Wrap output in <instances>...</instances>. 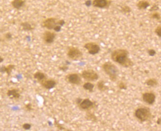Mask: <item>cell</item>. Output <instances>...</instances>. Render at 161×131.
I'll return each instance as SVG.
<instances>
[{"mask_svg":"<svg viewBox=\"0 0 161 131\" xmlns=\"http://www.w3.org/2000/svg\"><path fill=\"white\" fill-rule=\"evenodd\" d=\"M155 33L159 37H161V25L159 24V25L157 26V27L155 29Z\"/></svg>","mask_w":161,"mask_h":131,"instance_id":"obj_27","label":"cell"},{"mask_svg":"<svg viewBox=\"0 0 161 131\" xmlns=\"http://www.w3.org/2000/svg\"><path fill=\"white\" fill-rule=\"evenodd\" d=\"M147 53L151 57H154L156 54V51L155 50L152 48H150L147 50Z\"/></svg>","mask_w":161,"mask_h":131,"instance_id":"obj_30","label":"cell"},{"mask_svg":"<svg viewBox=\"0 0 161 131\" xmlns=\"http://www.w3.org/2000/svg\"><path fill=\"white\" fill-rule=\"evenodd\" d=\"M15 67L16 66L13 64L2 66L1 67H0V73H6L8 76L10 75L13 70L15 68Z\"/></svg>","mask_w":161,"mask_h":131,"instance_id":"obj_15","label":"cell"},{"mask_svg":"<svg viewBox=\"0 0 161 131\" xmlns=\"http://www.w3.org/2000/svg\"><path fill=\"white\" fill-rule=\"evenodd\" d=\"M86 119L89 121H91L93 122H96L97 120V117L93 113L91 112V111H86Z\"/></svg>","mask_w":161,"mask_h":131,"instance_id":"obj_23","label":"cell"},{"mask_svg":"<svg viewBox=\"0 0 161 131\" xmlns=\"http://www.w3.org/2000/svg\"><path fill=\"white\" fill-rule=\"evenodd\" d=\"M33 78L37 80L39 83H41L42 82L47 78V76L44 73L40 71H37L33 74Z\"/></svg>","mask_w":161,"mask_h":131,"instance_id":"obj_17","label":"cell"},{"mask_svg":"<svg viewBox=\"0 0 161 131\" xmlns=\"http://www.w3.org/2000/svg\"><path fill=\"white\" fill-rule=\"evenodd\" d=\"M145 84L150 87H156L158 85V82L157 79L154 78H149L146 81Z\"/></svg>","mask_w":161,"mask_h":131,"instance_id":"obj_21","label":"cell"},{"mask_svg":"<svg viewBox=\"0 0 161 131\" xmlns=\"http://www.w3.org/2000/svg\"><path fill=\"white\" fill-rule=\"evenodd\" d=\"M64 19H60L56 17H49L43 20L42 23V27L48 30H54L57 26H61V27L65 24Z\"/></svg>","mask_w":161,"mask_h":131,"instance_id":"obj_5","label":"cell"},{"mask_svg":"<svg viewBox=\"0 0 161 131\" xmlns=\"http://www.w3.org/2000/svg\"><path fill=\"white\" fill-rule=\"evenodd\" d=\"M76 104L79 109L84 111H91V110L97 107L95 101H92L89 98H77L76 100Z\"/></svg>","mask_w":161,"mask_h":131,"instance_id":"obj_4","label":"cell"},{"mask_svg":"<svg viewBox=\"0 0 161 131\" xmlns=\"http://www.w3.org/2000/svg\"><path fill=\"white\" fill-rule=\"evenodd\" d=\"M92 4V1L90 0H87L85 2V5L87 7H89Z\"/></svg>","mask_w":161,"mask_h":131,"instance_id":"obj_35","label":"cell"},{"mask_svg":"<svg viewBox=\"0 0 161 131\" xmlns=\"http://www.w3.org/2000/svg\"><path fill=\"white\" fill-rule=\"evenodd\" d=\"M55 125L56 126V127L58 129V130H66V129L64 128V127H63L61 126V124H59L57 121L55 120Z\"/></svg>","mask_w":161,"mask_h":131,"instance_id":"obj_32","label":"cell"},{"mask_svg":"<svg viewBox=\"0 0 161 131\" xmlns=\"http://www.w3.org/2000/svg\"><path fill=\"white\" fill-rule=\"evenodd\" d=\"M121 13H123L127 14L131 13V7H129V6L124 5V6L121 7Z\"/></svg>","mask_w":161,"mask_h":131,"instance_id":"obj_25","label":"cell"},{"mask_svg":"<svg viewBox=\"0 0 161 131\" xmlns=\"http://www.w3.org/2000/svg\"><path fill=\"white\" fill-rule=\"evenodd\" d=\"M150 3L147 1L145 0H141L138 1L136 4V7L139 10H144L147 9L149 7Z\"/></svg>","mask_w":161,"mask_h":131,"instance_id":"obj_18","label":"cell"},{"mask_svg":"<svg viewBox=\"0 0 161 131\" xmlns=\"http://www.w3.org/2000/svg\"><path fill=\"white\" fill-rule=\"evenodd\" d=\"M118 87L121 90H126L127 88V84L124 83V82L122 81H121L118 83Z\"/></svg>","mask_w":161,"mask_h":131,"instance_id":"obj_26","label":"cell"},{"mask_svg":"<svg viewBox=\"0 0 161 131\" xmlns=\"http://www.w3.org/2000/svg\"><path fill=\"white\" fill-rule=\"evenodd\" d=\"M4 37L6 40H10L13 39V35L10 32H7L4 35Z\"/></svg>","mask_w":161,"mask_h":131,"instance_id":"obj_31","label":"cell"},{"mask_svg":"<svg viewBox=\"0 0 161 131\" xmlns=\"http://www.w3.org/2000/svg\"><path fill=\"white\" fill-rule=\"evenodd\" d=\"M58 68H59L60 70L62 71L66 72L69 69V66H67V65H63V66H59Z\"/></svg>","mask_w":161,"mask_h":131,"instance_id":"obj_33","label":"cell"},{"mask_svg":"<svg viewBox=\"0 0 161 131\" xmlns=\"http://www.w3.org/2000/svg\"><path fill=\"white\" fill-rule=\"evenodd\" d=\"M31 124L26 123H24V124L22 125V128H23L24 130H30V129H31Z\"/></svg>","mask_w":161,"mask_h":131,"instance_id":"obj_29","label":"cell"},{"mask_svg":"<svg viewBox=\"0 0 161 131\" xmlns=\"http://www.w3.org/2000/svg\"><path fill=\"white\" fill-rule=\"evenodd\" d=\"M26 0H13L11 2L12 7L16 10H19L25 4Z\"/></svg>","mask_w":161,"mask_h":131,"instance_id":"obj_16","label":"cell"},{"mask_svg":"<svg viewBox=\"0 0 161 131\" xmlns=\"http://www.w3.org/2000/svg\"><path fill=\"white\" fill-rule=\"evenodd\" d=\"M158 10H159V7L157 5H154L151 7V9H150L149 11H151L152 12H156Z\"/></svg>","mask_w":161,"mask_h":131,"instance_id":"obj_34","label":"cell"},{"mask_svg":"<svg viewBox=\"0 0 161 131\" xmlns=\"http://www.w3.org/2000/svg\"><path fill=\"white\" fill-rule=\"evenodd\" d=\"M161 118H159L157 119V122H157V124H158V125H160V124H161Z\"/></svg>","mask_w":161,"mask_h":131,"instance_id":"obj_36","label":"cell"},{"mask_svg":"<svg viewBox=\"0 0 161 131\" xmlns=\"http://www.w3.org/2000/svg\"><path fill=\"white\" fill-rule=\"evenodd\" d=\"M97 88L101 92H106L109 90L108 86L106 85V82L104 80H100L97 84Z\"/></svg>","mask_w":161,"mask_h":131,"instance_id":"obj_20","label":"cell"},{"mask_svg":"<svg viewBox=\"0 0 161 131\" xmlns=\"http://www.w3.org/2000/svg\"><path fill=\"white\" fill-rule=\"evenodd\" d=\"M142 98L144 103L148 105H153L155 102L156 96L152 92H146L143 94Z\"/></svg>","mask_w":161,"mask_h":131,"instance_id":"obj_12","label":"cell"},{"mask_svg":"<svg viewBox=\"0 0 161 131\" xmlns=\"http://www.w3.org/2000/svg\"><path fill=\"white\" fill-rule=\"evenodd\" d=\"M94 87L95 85L94 84L89 82H87L86 83H84L83 85V88L84 89V90L86 91H88L90 93H92L94 91Z\"/></svg>","mask_w":161,"mask_h":131,"instance_id":"obj_22","label":"cell"},{"mask_svg":"<svg viewBox=\"0 0 161 131\" xmlns=\"http://www.w3.org/2000/svg\"><path fill=\"white\" fill-rule=\"evenodd\" d=\"M24 108L26 111H31L33 110V106L31 103H28L24 106Z\"/></svg>","mask_w":161,"mask_h":131,"instance_id":"obj_28","label":"cell"},{"mask_svg":"<svg viewBox=\"0 0 161 131\" xmlns=\"http://www.w3.org/2000/svg\"><path fill=\"white\" fill-rule=\"evenodd\" d=\"M57 34L54 32L47 30L43 33L42 35L43 41L46 44H51L54 42Z\"/></svg>","mask_w":161,"mask_h":131,"instance_id":"obj_10","label":"cell"},{"mask_svg":"<svg viewBox=\"0 0 161 131\" xmlns=\"http://www.w3.org/2000/svg\"><path fill=\"white\" fill-rule=\"evenodd\" d=\"M65 80L70 84L75 85H80L82 83L81 76L76 73L67 74L65 77Z\"/></svg>","mask_w":161,"mask_h":131,"instance_id":"obj_8","label":"cell"},{"mask_svg":"<svg viewBox=\"0 0 161 131\" xmlns=\"http://www.w3.org/2000/svg\"><path fill=\"white\" fill-rule=\"evenodd\" d=\"M4 61V59L1 56H0V63H3Z\"/></svg>","mask_w":161,"mask_h":131,"instance_id":"obj_37","label":"cell"},{"mask_svg":"<svg viewBox=\"0 0 161 131\" xmlns=\"http://www.w3.org/2000/svg\"><path fill=\"white\" fill-rule=\"evenodd\" d=\"M7 95L12 100H18L21 96L20 90L16 88L10 89L7 90Z\"/></svg>","mask_w":161,"mask_h":131,"instance_id":"obj_14","label":"cell"},{"mask_svg":"<svg viewBox=\"0 0 161 131\" xmlns=\"http://www.w3.org/2000/svg\"><path fill=\"white\" fill-rule=\"evenodd\" d=\"M134 116L141 123L149 121L153 117L150 109L146 107H139L136 109L134 112Z\"/></svg>","mask_w":161,"mask_h":131,"instance_id":"obj_3","label":"cell"},{"mask_svg":"<svg viewBox=\"0 0 161 131\" xmlns=\"http://www.w3.org/2000/svg\"><path fill=\"white\" fill-rule=\"evenodd\" d=\"M104 72L108 76L110 80L113 82L117 81L120 71L115 64L110 61L104 63L102 66Z\"/></svg>","mask_w":161,"mask_h":131,"instance_id":"obj_2","label":"cell"},{"mask_svg":"<svg viewBox=\"0 0 161 131\" xmlns=\"http://www.w3.org/2000/svg\"><path fill=\"white\" fill-rule=\"evenodd\" d=\"M81 77L87 81L94 82L98 80L99 76L98 73L93 69L83 70L80 74Z\"/></svg>","mask_w":161,"mask_h":131,"instance_id":"obj_7","label":"cell"},{"mask_svg":"<svg viewBox=\"0 0 161 131\" xmlns=\"http://www.w3.org/2000/svg\"><path fill=\"white\" fill-rule=\"evenodd\" d=\"M150 18L153 19H155L157 21H160L161 20V14L159 12L156 11V12H153L151 14Z\"/></svg>","mask_w":161,"mask_h":131,"instance_id":"obj_24","label":"cell"},{"mask_svg":"<svg viewBox=\"0 0 161 131\" xmlns=\"http://www.w3.org/2000/svg\"><path fill=\"white\" fill-rule=\"evenodd\" d=\"M84 48L88 51V53L91 55H95L100 52L101 48L97 43L95 42H88L85 44Z\"/></svg>","mask_w":161,"mask_h":131,"instance_id":"obj_9","label":"cell"},{"mask_svg":"<svg viewBox=\"0 0 161 131\" xmlns=\"http://www.w3.org/2000/svg\"><path fill=\"white\" fill-rule=\"evenodd\" d=\"M20 25L23 30L25 31H31L35 29V26H33L29 22H23L20 23Z\"/></svg>","mask_w":161,"mask_h":131,"instance_id":"obj_19","label":"cell"},{"mask_svg":"<svg viewBox=\"0 0 161 131\" xmlns=\"http://www.w3.org/2000/svg\"><path fill=\"white\" fill-rule=\"evenodd\" d=\"M130 53L124 48H117L112 51L111 58L115 63L124 68H130L134 65L133 61L129 57Z\"/></svg>","mask_w":161,"mask_h":131,"instance_id":"obj_1","label":"cell"},{"mask_svg":"<svg viewBox=\"0 0 161 131\" xmlns=\"http://www.w3.org/2000/svg\"><path fill=\"white\" fill-rule=\"evenodd\" d=\"M67 56L73 61H79L83 58V53L78 48L70 46L67 48Z\"/></svg>","mask_w":161,"mask_h":131,"instance_id":"obj_6","label":"cell"},{"mask_svg":"<svg viewBox=\"0 0 161 131\" xmlns=\"http://www.w3.org/2000/svg\"><path fill=\"white\" fill-rule=\"evenodd\" d=\"M41 85L42 86L46 89L47 90H51L52 89L54 88L57 85V82L53 79L47 78L41 83H40Z\"/></svg>","mask_w":161,"mask_h":131,"instance_id":"obj_13","label":"cell"},{"mask_svg":"<svg viewBox=\"0 0 161 131\" xmlns=\"http://www.w3.org/2000/svg\"><path fill=\"white\" fill-rule=\"evenodd\" d=\"M111 0H93L92 5L99 9H108L111 5Z\"/></svg>","mask_w":161,"mask_h":131,"instance_id":"obj_11","label":"cell"}]
</instances>
